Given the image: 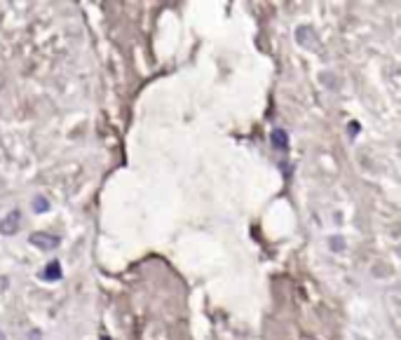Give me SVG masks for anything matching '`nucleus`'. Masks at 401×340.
<instances>
[{"label":"nucleus","mask_w":401,"mask_h":340,"mask_svg":"<svg viewBox=\"0 0 401 340\" xmlns=\"http://www.w3.org/2000/svg\"><path fill=\"white\" fill-rule=\"evenodd\" d=\"M19 223H21V213H19V211H10L5 219L0 221V235H17Z\"/></svg>","instance_id":"f257e3e1"},{"label":"nucleus","mask_w":401,"mask_h":340,"mask_svg":"<svg viewBox=\"0 0 401 340\" xmlns=\"http://www.w3.org/2000/svg\"><path fill=\"white\" fill-rule=\"evenodd\" d=\"M101 340H110V338H108V335H104V338H101Z\"/></svg>","instance_id":"423d86ee"},{"label":"nucleus","mask_w":401,"mask_h":340,"mask_svg":"<svg viewBox=\"0 0 401 340\" xmlns=\"http://www.w3.org/2000/svg\"><path fill=\"white\" fill-rule=\"evenodd\" d=\"M0 340H5V335H3V333H0Z\"/></svg>","instance_id":"0eeeda50"},{"label":"nucleus","mask_w":401,"mask_h":340,"mask_svg":"<svg viewBox=\"0 0 401 340\" xmlns=\"http://www.w3.org/2000/svg\"><path fill=\"white\" fill-rule=\"evenodd\" d=\"M30 244L43 251H49V249H56V246H59V237H49V235H43V232H36V235H30Z\"/></svg>","instance_id":"f03ea898"},{"label":"nucleus","mask_w":401,"mask_h":340,"mask_svg":"<svg viewBox=\"0 0 401 340\" xmlns=\"http://www.w3.org/2000/svg\"><path fill=\"white\" fill-rule=\"evenodd\" d=\"M33 207H36V211H47V209H49V202L45 200V197H38V200L33 202Z\"/></svg>","instance_id":"39448f33"},{"label":"nucleus","mask_w":401,"mask_h":340,"mask_svg":"<svg viewBox=\"0 0 401 340\" xmlns=\"http://www.w3.org/2000/svg\"><path fill=\"white\" fill-rule=\"evenodd\" d=\"M272 141H274V146L280 148V150H286V134L282 132V129H274V132H272Z\"/></svg>","instance_id":"20e7f679"},{"label":"nucleus","mask_w":401,"mask_h":340,"mask_svg":"<svg viewBox=\"0 0 401 340\" xmlns=\"http://www.w3.org/2000/svg\"><path fill=\"white\" fill-rule=\"evenodd\" d=\"M61 277V265L59 263H49L47 267H45L43 272H40V280H47V282H56Z\"/></svg>","instance_id":"7ed1b4c3"}]
</instances>
